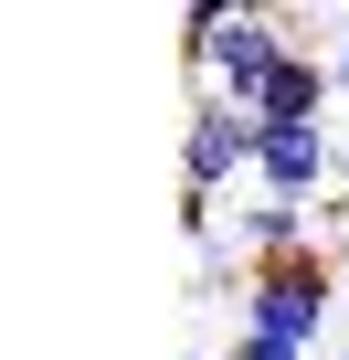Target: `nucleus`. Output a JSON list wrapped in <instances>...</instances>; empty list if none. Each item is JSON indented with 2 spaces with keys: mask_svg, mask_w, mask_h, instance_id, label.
Here are the masks:
<instances>
[{
  "mask_svg": "<svg viewBox=\"0 0 349 360\" xmlns=\"http://www.w3.org/2000/svg\"><path fill=\"white\" fill-rule=\"evenodd\" d=\"M286 11L275 0H254V11H233V22H212V32H191V75H202V96H233V106H254L265 96V75L286 64Z\"/></svg>",
  "mask_w": 349,
  "mask_h": 360,
  "instance_id": "1",
  "label": "nucleus"
},
{
  "mask_svg": "<svg viewBox=\"0 0 349 360\" xmlns=\"http://www.w3.org/2000/svg\"><path fill=\"white\" fill-rule=\"evenodd\" d=\"M328 307H338V276H328V255L307 244V255H265L254 276H244V328H265V339H328Z\"/></svg>",
  "mask_w": 349,
  "mask_h": 360,
  "instance_id": "2",
  "label": "nucleus"
},
{
  "mask_svg": "<svg viewBox=\"0 0 349 360\" xmlns=\"http://www.w3.org/2000/svg\"><path fill=\"white\" fill-rule=\"evenodd\" d=\"M254 191H296V202H349V159L328 138V117H265L254 138Z\"/></svg>",
  "mask_w": 349,
  "mask_h": 360,
  "instance_id": "3",
  "label": "nucleus"
},
{
  "mask_svg": "<svg viewBox=\"0 0 349 360\" xmlns=\"http://www.w3.org/2000/svg\"><path fill=\"white\" fill-rule=\"evenodd\" d=\"M254 138H265V117L254 106H233V96H202L191 106V127H180V191H233V180H254Z\"/></svg>",
  "mask_w": 349,
  "mask_h": 360,
  "instance_id": "4",
  "label": "nucleus"
},
{
  "mask_svg": "<svg viewBox=\"0 0 349 360\" xmlns=\"http://www.w3.org/2000/svg\"><path fill=\"white\" fill-rule=\"evenodd\" d=\"M328 106H338V64H328V53H307V43H286V64L265 75L254 117H328Z\"/></svg>",
  "mask_w": 349,
  "mask_h": 360,
  "instance_id": "5",
  "label": "nucleus"
},
{
  "mask_svg": "<svg viewBox=\"0 0 349 360\" xmlns=\"http://www.w3.org/2000/svg\"><path fill=\"white\" fill-rule=\"evenodd\" d=\"M233 233H244V255H254V265H265V255H307V244H317V202H296V191H265V202H254Z\"/></svg>",
  "mask_w": 349,
  "mask_h": 360,
  "instance_id": "6",
  "label": "nucleus"
},
{
  "mask_svg": "<svg viewBox=\"0 0 349 360\" xmlns=\"http://www.w3.org/2000/svg\"><path fill=\"white\" fill-rule=\"evenodd\" d=\"M233 360H317L307 339H265V328H233Z\"/></svg>",
  "mask_w": 349,
  "mask_h": 360,
  "instance_id": "7",
  "label": "nucleus"
},
{
  "mask_svg": "<svg viewBox=\"0 0 349 360\" xmlns=\"http://www.w3.org/2000/svg\"><path fill=\"white\" fill-rule=\"evenodd\" d=\"M233 11H254V0H191V22H180V32H212V22H233Z\"/></svg>",
  "mask_w": 349,
  "mask_h": 360,
  "instance_id": "8",
  "label": "nucleus"
},
{
  "mask_svg": "<svg viewBox=\"0 0 349 360\" xmlns=\"http://www.w3.org/2000/svg\"><path fill=\"white\" fill-rule=\"evenodd\" d=\"M328 64H338V96H349V32H338V43H328Z\"/></svg>",
  "mask_w": 349,
  "mask_h": 360,
  "instance_id": "9",
  "label": "nucleus"
},
{
  "mask_svg": "<svg viewBox=\"0 0 349 360\" xmlns=\"http://www.w3.org/2000/svg\"><path fill=\"white\" fill-rule=\"evenodd\" d=\"M191 360H233V349H191Z\"/></svg>",
  "mask_w": 349,
  "mask_h": 360,
  "instance_id": "10",
  "label": "nucleus"
},
{
  "mask_svg": "<svg viewBox=\"0 0 349 360\" xmlns=\"http://www.w3.org/2000/svg\"><path fill=\"white\" fill-rule=\"evenodd\" d=\"M338 360H349V349H338Z\"/></svg>",
  "mask_w": 349,
  "mask_h": 360,
  "instance_id": "11",
  "label": "nucleus"
}]
</instances>
